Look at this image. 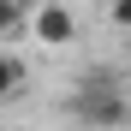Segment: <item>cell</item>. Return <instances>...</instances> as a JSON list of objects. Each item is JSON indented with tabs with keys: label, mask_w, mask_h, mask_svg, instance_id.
<instances>
[{
	"label": "cell",
	"mask_w": 131,
	"mask_h": 131,
	"mask_svg": "<svg viewBox=\"0 0 131 131\" xmlns=\"http://www.w3.org/2000/svg\"><path fill=\"white\" fill-rule=\"evenodd\" d=\"M78 119H83V125H95V131H119V125L131 119V101H125L107 78H95L90 90L78 95Z\"/></svg>",
	"instance_id": "cell-1"
},
{
	"label": "cell",
	"mask_w": 131,
	"mask_h": 131,
	"mask_svg": "<svg viewBox=\"0 0 131 131\" xmlns=\"http://www.w3.org/2000/svg\"><path fill=\"white\" fill-rule=\"evenodd\" d=\"M30 36L42 42V48H66V42L78 36L72 6H66V0H42V6H36V18H30Z\"/></svg>",
	"instance_id": "cell-2"
},
{
	"label": "cell",
	"mask_w": 131,
	"mask_h": 131,
	"mask_svg": "<svg viewBox=\"0 0 131 131\" xmlns=\"http://www.w3.org/2000/svg\"><path fill=\"white\" fill-rule=\"evenodd\" d=\"M30 18H36V6H30V0H0V42H6V36H18V30H30Z\"/></svg>",
	"instance_id": "cell-3"
},
{
	"label": "cell",
	"mask_w": 131,
	"mask_h": 131,
	"mask_svg": "<svg viewBox=\"0 0 131 131\" xmlns=\"http://www.w3.org/2000/svg\"><path fill=\"white\" fill-rule=\"evenodd\" d=\"M18 90H24V60L18 54H0V101H12Z\"/></svg>",
	"instance_id": "cell-4"
},
{
	"label": "cell",
	"mask_w": 131,
	"mask_h": 131,
	"mask_svg": "<svg viewBox=\"0 0 131 131\" xmlns=\"http://www.w3.org/2000/svg\"><path fill=\"white\" fill-rule=\"evenodd\" d=\"M107 18H113L119 30H131V0H113V6H107Z\"/></svg>",
	"instance_id": "cell-5"
}]
</instances>
